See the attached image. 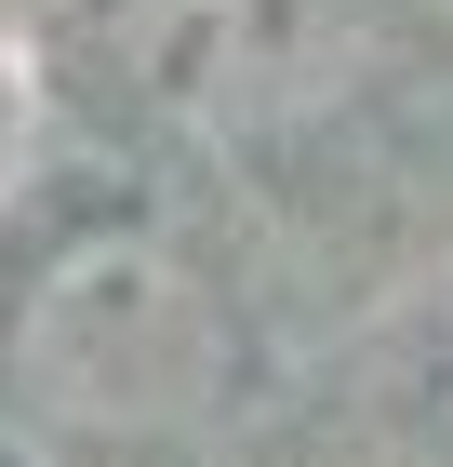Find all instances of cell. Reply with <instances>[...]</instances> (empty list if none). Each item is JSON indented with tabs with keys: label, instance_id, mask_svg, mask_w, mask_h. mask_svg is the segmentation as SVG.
Returning <instances> with one entry per match:
<instances>
[{
	"label": "cell",
	"instance_id": "1",
	"mask_svg": "<svg viewBox=\"0 0 453 467\" xmlns=\"http://www.w3.org/2000/svg\"><path fill=\"white\" fill-rule=\"evenodd\" d=\"M241 388V307L174 227H80L0 307V400L80 454H174Z\"/></svg>",
	"mask_w": 453,
	"mask_h": 467
},
{
	"label": "cell",
	"instance_id": "2",
	"mask_svg": "<svg viewBox=\"0 0 453 467\" xmlns=\"http://www.w3.org/2000/svg\"><path fill=\"white\" fill-rule=\"evenodd\" d=\"M94 67L147 134L201 161L307 147L400 67V0H107Z\"/></svg>",
	"mask_w": 453,
	"mask_h": 467
},
{
	"label": "cell",
	"instance_id": "3",
	"mask_svg": "<svg viewBox=\"0 0 453 467\" xmlns=\"http://www.w3.org/2000/svg\"><path fill=\"white\" fill-rule=\"evenodd\" d=\"M440 428H453V374H440Z\"/></svg>",
	"mask_w": 453,
	"mask_h": 467
}]
</instances>
